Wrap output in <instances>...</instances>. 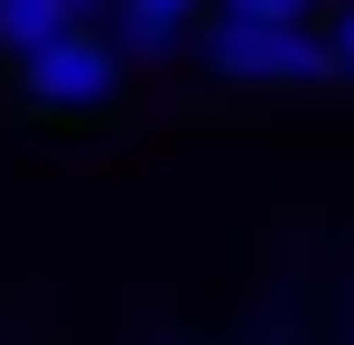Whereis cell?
<instances>
[{
    "instance_id": "6da1fadb",
    "label": "cell",
    "mask_w": 354,
    "mask_h": 345,
    "mask_svg": "<svg viewBox=\"0 0 354 345\" xmlns=\"http://www.w3.org/2000/svg\"><path fill=\"white\" fill-rule=\"evenodd\" d=\"M205 66L233 75V84H326L336 66V37H308V19H243L224 10L205 28Z\"/></svg>"
},
{
    "instance_id": "7a4b0ae2",
    "label": "cell",
    "mask_w": 354,
    "mask_h": 345,
    "mask_svg": "<svg viewBox=\"0 0 354 345\" xmlns=\"http://www.w3.org/2000/svg\"><path fill=\"white\" fill-rule=\"evenodd\" d=\"M19 93H28L47 122H103V112L122 103V56H112V37H93L84 19H75L66 37H47L37 56H19Z\"/></svg>"
},
{
    "instance_id": "3957f363",
    "label": "cell",
    "mask_w": 354,
    "mask_h": 345,
    "mask_svg": "<svg viewBox=\"0 0 354 345\" xmlns=\"http://www.w3.org/2000/svg\"><path fill=\"white\" fill-rule=\"evenodd\" d=\"M66 28H75V0H0V47L10 56H37Z\"/></svg>"
},
{
    "instance_id": "277c9868",
    "label": "cell",
    "mask_w": 354,
    "mask_h": 345,
    "mask_svg": "<svg viewBox=\"0 0 354 345\" xmlns=\"http://www.w3.org/2000/svg\"><path fill=\"white\" fill-rule=\"evenodd\" d=\"M187 19H196V0H122V37L140 56H168L187 37Z\"/></svg>"
},
{
    "instance_id": "5b68a950",
    "label": "cell",
    "mask_w": 354,
    "mask_h": 345,
    "mask_svg": "<svg viewBox=\"0 0 354 345\" xmlns=\"http://www.w3.org/2000/svg\"><path fill=\"white\" fill-rule=\"evenodd\" d=\"M224 10H243V19H308L317 0H224Z\"/></svg>"
},
{
    "instance_id": "8992f818",
    "label": "cell",
    "mask_w": 354,
    "mask_h": 345,
    "mask_svg": "<svg viewBox=\"0 0 354 345\" xmlns=\"http://www.w3.org/2000/svg\"><path fill=\"white\" fill-rule=\"evenodd\" d=\"M336 66L354 75V0H345V10H336Z\"/></svg>"
},
{
    "instance_id": "52a82bcc",
    "label": "cell",
    "mask_w": 354,
    "mask_h": 345,
    "mask_svg": "<svg viewBox=\"0 0 354 345\" xmlns=\"http://www.w3.org/2000/svg\"><path fill=\"white\" fill-rule=\"evenodd\" d=\"M93 10H103V0H75V19H93Z\"/></svg>"
}]
</instances>
